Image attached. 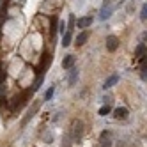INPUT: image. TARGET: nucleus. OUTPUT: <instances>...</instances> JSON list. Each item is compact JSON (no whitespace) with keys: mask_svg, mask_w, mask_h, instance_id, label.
Segmentation results:
<instances>
[{"mask_svg":"<svg viewBox=\"0 0 147 147\" xmlns=\"http://www.w3.org/2000/svg\"><path fill=\"white\" fill-rule=\"evenodd\" d=\"M121 4H122V0H105L99 9V20H108Z\"/></svg>","mask_w":147,"mask_h":147,"instance_id":"1","label":"nucleus"},{"mask_svg":"<svg viewBox=\"0 0 147 147\" xmlns=\"http://www.w3.org/2000/svg\"><path fill=\"white\" fill-rule=\"evenodd\" d=\"M71 131H73V140H75V142H80L82 133H83V122H82V121H73Z\"/></svg>","mask_w":147,"mask_h":147,"instance_id":"2","label":"nucleus"},{"mask_svg":"<svg viewBox=\"0 0 147 147\" xmlns=\"http://www.w3.org/2000/svg\"><path fill=\"white\" fill-rule=\"evenodd\" d=\"M119 48V37L117 36H108L107 37V50L108 51H115Z\"/></svg>","mask_w":147,"mask_h":147,"instance_id":"3","label":"nucleus"},{"mask_svg":"<svg viewBox=\"0 0 147 147\" xmlns=\"http://www.w3.org/2000/svg\"><path fill=\"white\" fill-rule=\"evenodd\" d=\"M67 82H69V87H75L76 82H78V69L75 66L69 69V78H67Z\"/></svg>","mask_w":147,"mask_h":147,"instance_id":"4","label":"nucleus"},{"mask_svg":"<svg viewBox=\"0 0 147 147\" xmlns=\"http://www.w3.org/2000/svg\"><path fill=\"white\" fill-rule=\"evenodd\" d=\"M76 25H78V28H89L92 25V18L90 16H83L76 22Z\"/></svg>","mask_w":147,"mask_h":147,"instance_id":"5","label":"nucleus"},{"mask_svg":"<svg viewBox=\"0 0 147 147\" xmlns=\"http://www.w3.org/2000/svg\"><path fill=\"white\" fill-rule=\"evenodd\" d=\"M87 39H89V32H87V30L80 32V34L76 36V46H83V45L87 43Z\"/></svg>","mask_w":147,"mask_h":147,"instance_id":"6","label":"nucleus"},{"mask_svg":"<svg viewBox=\"0 0 147 147\" xmlns=\"http://www.w3.org/2000/svg\"><path fill=\"white\" fill-rule=\"evenodd\" d=\"M113 117H115V119H126V117H128V108H124V107L115 108V112H113Z\"/></svg>","mask_w":147,"mask_h":147,"instance_id":"7","label":"nucleus"},{"mask_svg":"<svg viewBox=\"0 0 147 147\" xmlns=\"http://www.w3.org/2000/svg\"><path fill=\"white\" fill-rule=\"evenodd\" d=\"M119 82V75H112L107 82H105V85H103V89H112L113 85H115V83H117Z\"/></svg>","mask_w":147,"mask_h":147,"instance_id":"8","label":"nucleus"},{"mask_svg":"<svg viewBox=\"0 0 147 147\" xmlns=\"http://www.w3.org/2000/svg\"><path fill=\"white\" fill-rule=\"evenodd\" d=\"M110 136H112V133L110 131H105V133H101V145L103 147H110Z\"/></svg>","mask_w":147,"mask_h":147,"instance_id":"9","label":"nucleus"},{"mask_svg":"<svg viewBox=\"0 0 147 147\" xmlns=\"http://www.w3.org/2000/svg\"><path fill=\"white\" fill-rule=\"evenodd\" d=\"M73 64H75V57H73V55H67L64 60H62V67H64V69H71Z\"/></svg>","mask_w":147,"mask_h":147,"instance_id":"10","label":"nucleus"},{"mask_svg":"<svg viewBox=\"0 0 147 147\" xmlns=\"http://www.w3.org/2000/svg\"><path fill=\"white\" fill-rule=\"evenodd\" d=\"M71 39H73V30H66V34H64V37H62V46H69L71 45Z\"/></svg>","mask_w":147,"mask_h":147,"instance_id":"11","label":"nucleus"},{"mask_svg":"<svg viewBox=\"0 0 147 147\" xmlns=\"http://www.w3.org/2000/svg\"><path fill=\"white\" fill-rule=\"evenodd\" d=\"M140 78L147 80V59H144L142 64H140Z\"/></svg>","mask_w":147,"mask_h":147,"instance_id":"12","label":"nucleus"},{"mask_svg":"<svg viewBox=\"0 0 147 147\" xmlns=\"http://www.w3.org/2000/svg\"><path fill=\"white\" fill-rule=\"evenodd\" d=\"M140 20H142V22H147V2L140 9Z\"/></svg>","mask_w":147,"mask_h":147,"instance_id":"13","label":"nucleus"},{"mask_svg":"<svg viewBox=\"0 0 147 147\" xmlns=\"http://www.w3.org/2000/svg\"><path fill=\"white\" fill-rule=\"evenodd\" d=\"M53 92H55V87L51 85V87H50V89H48V90L45 92V101H50L51 98H53Z\"/></svg>","mask_w":147,"mask_h":147,"instance_id":"14","label":"nucleus"},{"mask_svg":"<svg viewBox=\"0 0 147 147\" xmlns=\"http://www.w3.org/2000/svg\"><path fill=\"white\" fill-rule=\"evenodd\" d=\"M144 51H145V45L140 43L138 46H136V50H135V55H136V57H142V55H144Z\"/></svg>","mask_w":147,"mask_h":147,"instance_id":"15","label":"nucleus"},{"mask_svg":"<svg viewBox=\"0 0 147 147\" xmlns=\"http://www.w3.org/2000/svg\"><path fill=\"white\" fill-rule=\"evenodd\" d=\"M5 78H7V73H5L4 66L0 64V85H2V83H5Z\"/></svg>","mask_w":147,"mask_h":147,"instance_id":"16","label":"nucleus"},{"mask_svg":"<svg viewBox=\"0 0 147 147\" xmlns=\"http://www.w3.org/2000/svg\"><path fill=\"white\" fill-rule=\"evenodd\" d=\"M108 113H110V107H108V105H105V107L99 108V115H101V117H105V115H108Z\"/></svg>","mask_w":147,"mask_h":147,"instance_id":"17","label":"nucleus"},{"mask_svg":"<svg viewBox=\"0 0 147 147\" xmlns=\"http://www.w3.org/2000/svg\"><path fill=\"white\" fill-rule=\"evenodd\" d=\"M41 83H43V76H37L36 83H34V85H32V89H30V90H37V89L41 87Z\"/></svg>","mask_w":147,"mask_h":147,"instance_id":"18","label":"nucleus"},{"mask_svg":"<svg viewBox=\"0 0 147 147\" xmlns=\"http://www.w3.org/2000/svg\"><path fill=\"white\" fill-rule=\"evenodd\" d=\"M59 30H60V32H64V34H66V25H64V22H60V23H59Z\"/></svg>","mask_w":147,"mask_h":147,"instance_id":"19","label":"nucleus"}]
</instances>
